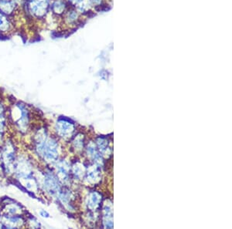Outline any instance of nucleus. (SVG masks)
<instances>
[{
  "label": "nucleus",
  "instance_id": "obj_13",
  "mask_svg": "<svg viewBox=\"0 0 232 229\" xmlns=\"http://www.w3.org/2000/svg\"><path fill=\"white\" fill-rule=\"evenodd\" d=\"M86 174H87V178H86L87 181L91 184H95L101 179V172L98 167L91 166L87 169Z\"/></svg>",
  "mask_w": 232,
  "mask_h": 229
},
{
  "label": "nucleus",
  "instance_id": "obj_1",
  "mask_svg": "<svg viewBox=\"0 0 232 229\" xmlns=\"http://www.w3.org/2000/svg\"><path fill=\"white\" fill-rule=\"evenodd\" d=\"M36 150L48 163H54L58 157V144L56 140L48 137L46 131H40L37 134Z\"/></svg>",
  "mask_w": 232,
  "mask_h": 229
},
{
  "label": "nucleus",
  "instance_id": "obj_18",
  "mask_svg": "<svg viewBox=\"0 0 232 229\" xmlns=\"http://www.w3.org/2000/svg\"><path fill=\"white\" fill-rule=\"evenodd\" d=\"M84 173H85V170H84V168H83V165H81V164H75L73 166V174L75 176V178L80 179L84 176Z\"/></svg>",
  "mask_w": 232,
  "mask_h": 229
},
{
  "label": "nucleus",
  "instance_id": "obj_22",
  "mask_svg": "<svg viewBox=\"0 0 232 229\" xmlns=\"http://www.w3.org/2000/svg\"><path fill=\"white\" fill-rule=\"evenodd\" d=\"M0 35H1V34H0Z\"/></svg>",
  "mask_w": 232,
  "mask_h": 229
},
{
  "label": "nucleus",
  "instance_id": "obj_10",
  "mask_svg": "<svg viewBox=\"0 0 232 229\" xmlns=\"http://www.w3.org/2000/svg\"><path fill=\"white\" fill-rule=\"evenodd\" d=\"M17 8L18 6L14 0H0V12L5 15L12 16Z\"/></svg>",
  "mask_w": 232,
  "mask_h": 229
},
{
  "label": "nucleus",
  "instance_id": "obj_16",
  "mask_svg": "<svg viewBox=\"0 0 232 229\" xmlns=\"http://www.w3.org/2000/svg\"><path fill=\"white\" fill-rule=\"evenodd\" d=\"M91 6L90 0H77V2L74 5L76 10L78 12L85 13L88 12L89 7Z\"/></svg>",
  "mask_w": 232,
  "mask_h": 229
},
{
  "label": "nucleus",
  "instance_id": "obj_21",
  "mask_svg": "<svg viewBox=\"0 0 232 229\" xmlns=\"http://www.w3.org/2000/svg\"><path fill=\"white\" fill-rule=\"evenodd\" d=\"M40 214L43 217H49V214H48L47 212H45L44 210H41V211H40Z\"/></svg>",
  "mask_w": 232,
  "mask_h": 229
},
{
  "label": "nucleus",
  "instance_id": "obj_6",
  "mask_svg": "<svg viewBox=\"0 0 232 229\" xmlns=\"http://www.w3.org/2000/svg\"><path fill=\"white\" fill-rule=\"evenodd\" d=\"M14 170H16V173L19 178L28 179L31 177V166H30V163L27 162V160L18 161L17 165H14Z\"/></svg>",
  "mask_w": 232,
  "mask_h": 229
},
{
  "label": "nucleus",
  "instance_id": "obj_4",
  "mask_svg": "<svg viewBox=\"0 0 232 229\" xmlns=\"http://www.w3.org/2000/svg\"><path fill=\"white\" fill-rule=\"evenodd\" d=\"M56 131L58 135L64 139L71 137L74 131V124L69 120L61 118L56 123Z\"/></svg>",
  "mask_w": 232,
  "mask_h": 229
},
{
  "label": "nucleus",
  "instance_id": "obj_11",
  "mask_svg": "<svg viewBox=\"0 0 232 229\" xmlns=\"http://www.w3.org/2000/svg\"><path fill=\"white\" fill-rule=\"evenodd\" d=\"M67 9V2L64 0H53L50 2V10L57 16H61Z\"/></svg>",
  "mask_w": 232,
  "mask_h": 229
},
{
  "label": "nucleus",
  "instance_id": "obj_9",
  "mask_svg": "<svg viewBox=\"0 0 232 229\" xmlns=\"http://www.w3.org/2000/svg\"><path fill=\"white\" fill-rule=\"evenodd\" d=\"M23 223V220L20 216L17 215H11V216H5L2 218V224L3 225V228H19L22 226Z\"/></svg>",
  "mask_w": 232,
  "mask_h": 229
},
{
  "label": "nucleus",
  "instance_id": "obj_3",
  "mask_svg": "<svg viewBox=\"0 0 232 229\" xmlns=\"http://www.w3.org/2000/svg\"><path fill=\"white\" fill-rule=\"evenodd\" d=\"M44 188L52 196L58 195L61 192V186L57 176L53 172L47 171L44 175Z\"/></svg>",
  "mask_w": 232,
  "mask_h": 229
},
{
  "label": "nucleus",
  "instance_id": "obj_8",
  "mask_svg": "<svg viewBox=\"0 0 232 229\" xmlns=\"http://www.w3.org/2000/svg\"><path fill=\"white\" fill-rule=\"evenodd\" d=\"M57 171V178L63 182H67L69 179L70 166L65 160H60L56 165Z\"/></svg>",
  "mask_w": 232,
  "mask_h": 229
},
{
  "label": "nucleus",
  "instance_id": "obj_19",
  "mask_svg": "<svg viewBox=\"0 0 232 229\" xmlns=\"http://www.w3.org/2000/svg\"><path fill=\"white\" fill-rule=\"evenodd\" d=\"M73 144H74V148L77 150H81L83 149L84 147V137L81 134H78L76 136L74 140L73 141Z\"/></svg>",
  "mask_w": 232,
  "mask_h": 229
},
{
  "label": "nucleus",
  "instance_id": "obj_20",
  "mask_svg": "<svg viewBox=\"0 0 232 229\" xmlns=\"http://www.w3.org/2000/svg\"><path fill=\"white\" fill-rule=\"evenodd\" d=\"M8 209L7 212L11 215H17V214H19L21 212V209L19 206L17 204H12V205H8L6 207Z\"/></svg>",
  "mask_w": 232,
  "mask_h": 229
},
{
  "label": "nucleus",
  "instance_id": "obj_14",
  "mask_svg": "<svg viewBox=\"0 0 232 229\" xmlns=\"http://www.w3.org/2000/svg\"><path fill=\"white\" fill-rule=\"evenodd\" d=\"M111 203L105 204L104 207V214H103V223L105 228H112V208H111Z\"/></svg>",
  "mask_w": 232,
  "mask_h": 229
},
{
  "label": "nucleus",
  "instance_id": "obj_7",
  "mask_svg": "<svg viewBox=\"0 0 232 229\" xmlns=\"http://www.w3.org/2000/svg\"><path fill=\"white\" fill-rule=\"evenodd\" d=\"M101 203V195L96 191L91 192L87 198V208L91 212L98 210Z\"/></svg>",
  "mask_w": 232,
  "mask_h": 229
},
{
  "label": "nucleus",
  "instance_id": "obj_15",
  "mask_svg": "<svg viewBox=\"0 0 232 229\" xmlns=\"http://www.w3.org/2000/svg\"><path fill=\"white\" fill-rule=\"evenodd\" d=\"M97 146H98V149L99 150L100 154H101V155L107 157V156L111 154V149H110L108 141H106L105 138H98L97 140Z\"/></svg>",
  "mask_w": 232,
  "mask_h": 229
},
{
  "label": "nucleus",
  "instance_id": "obj_2",
  "mask_svg": "<svg viewBox=\"0 0 232 229\" xmlns=\"http://www.w3.org/2000/svg\"><path fill=\"white\" fill-rule=\"evenodd\" d=\"M50 2L51 0H27L24 6L32 17L43 19L49 12Z\"/></svg>",
  "mask_w": 232,
  "mask_h": 229
},
{
  "label": "nucleus",
  "instance_id": "obj_5",
  "mask_svg": "<svg viewBox=\"0 0 232 229\" xmlns=\"http://www.w3.org/2000/svg\"><path fill=\"white\" fill-rule=\"evenodd\" d=\"M3 165L6 171L14 170V162H15V149L11 143H7L3 148L2 154Z\"/></svg>",
  "mask_w": 232,
  "mask_h": 229
},
{
  "label": "nucleus",
  "instance_id": "obj_17",
  "mask_svg": "<svg viewBox=\"0 0 232 229\" xmlns=\"http://www.w3.org/2000/svg\"><path fill=\"white\" fill-rule=\"evenodd\" d=\"M65 14V20L68 23H75L78 21L79 14L76 9H71L67 11Z\"/></svg>",
  "mask_w": 232,
  "mask_h": 229
},
{
  "label": "nucleus",
  "instance_id": "obj_12",
  "mask_svg": "<svg viewBox=\"0 0 232 229\" xmlns=\"http://www.w3.org/2000/svg\"><path fill=\"white\" fill-rule=\"evenodd\" d=\"M13 29V24L9 16L0 12V34H7Z\"/></svg>",
  "mask_w": 232,
  "mask_h": 229
}]
</instances>
